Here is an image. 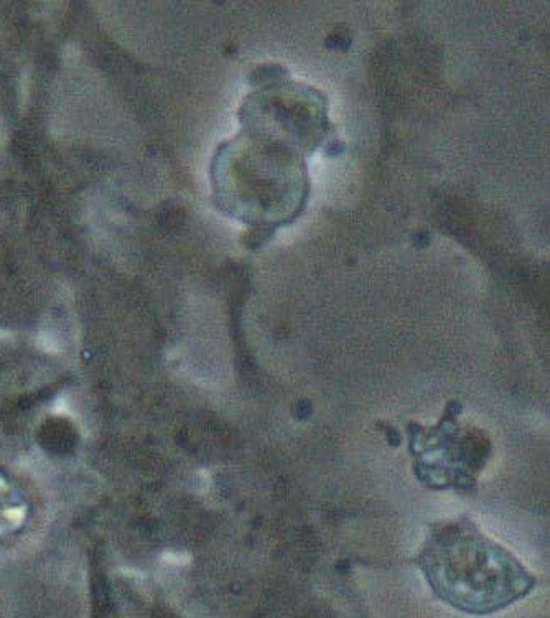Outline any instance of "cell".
<instances>
[{
	"mask_svg": "<svg viewBox=\"0 0 550 618\" xmlns=\"http://www.w3.org/2000/svg\"><path fill=\"white\" fill-rule=\"evenodd\" d=\"M423 571L440 599L470 615H491L525 599L536 576L468 516L435 530Z\"/></svg>",
	"mask_w": 550,
	"mask_h": 618,
	"instance_id": "cell-1",
	"label": "cell"
},
{
	"mask_svg": "<svg viewBox=\"0 0 550 618\" xmlns=\"http://www.w3.org/2000/svg\"><path fill=\"white\" fill-rule=\"evenodd\" d=\"M5 139H7V129H5V124H3L2 117H0V144H2Z\"/></svg>",
	"mask_w": 550,
	"mask_h": 618,
	"instance_id": "cell-2",
	"label": "cell"
}]
</instances>
